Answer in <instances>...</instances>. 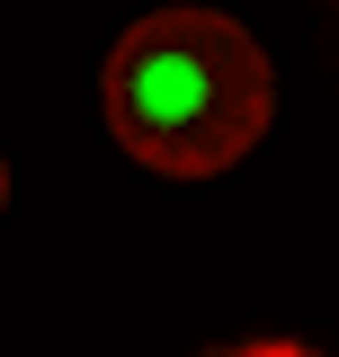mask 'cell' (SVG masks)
I'll return each mask as SVG.
<instances>
[{"label":"cell","instance_id":"obj_2","mask_svg":"<svg viewBox=\"0 0 339 357\" xmlns=\"http://www.w3.org/2000/svg\"><path fill=\"white\" fill-rule=\"evenodd\" d=\"M223 357H312V349H295V340H250V349H223Z\"/></svg>","mask_w":339,"mask_h":357},{"label":"cell","instance_id":"obj_1","mask_svg":"<svg viewBox=\"0 0 339 357\" xmlns=\"http://www.w3.org/2000/svg\"><path fill=\"white\" fill-rule=\"evenodd\" d=\"M107 134L161 178H214L277 116V72L241 18L223 9H152L134 18L98 72Z\"/></svg>","mask_w":339,"mask_h":357}]
</instances>
